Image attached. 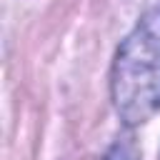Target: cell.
<instances>
[{
    "label": "cell",
    "instance_id": "obj_2",
    "mask_svg": "<svg viewBox=\"0 0 160 160\" xmlns=\"http://www.w3.org/2000/svg\"><path fill=\"white\" fill-rule=\"evenodd\" d=\"M102 160H140V155H138V148L132 140H118Z\"/></svg>",
    "mask_w": 160,
    "mask_h": 160
},
{
    "label": "cell",
    "instance_id": "obj_1",
    "mask_svg": "<svg viewBox=\"0 0 160 160\" xmlns=\"http://www.w3.org/2000/svg\"><path fill=\"white\" fill-rule=\"evenodd\" d=\"M112 102L128 125L160 110V22L148 15L118 48L112 65Z\"/></svg>",
    "mask_w": 160,
    "mask_h": 160
}]
</instances>
